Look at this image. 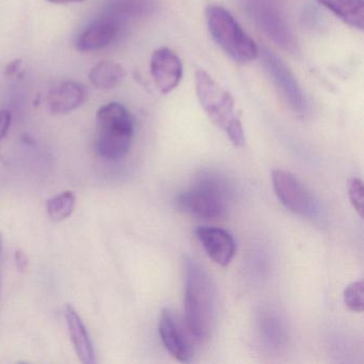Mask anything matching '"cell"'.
<instances>
[{
  "label": "cell",
  "instance_id": "6da1fadb",
  "mask_svg": "<svg viewBox=\"0 0 364 364\" xmlns=\"http://www.w3.org/2000/svg\"><path fill=\"white\" fill-rule=\"evenodd\" d=\"M184 313L187 331L196 342L205 343L217 317L216 289L210 274L191 257L184 259Z\"/></svg>",
  "mask_w": 364,
  "mask_h": 364
},
{
  "label": "cell",
  "instance_id": "7a4b0ae2",
  "mask_svg": "<svg viewBox=\"0 0 364 364\" xmlns=\"http://www.w3.org/2000/svg\"><path fill=\"white\" fill-rule=\"evenodd\" d=\"M195 84L198 99L210 120L225 132L234 146H244L246 141L244 127L231 93L204 70L196 72Z\"/></svg>",
  "mask_w": 364,
  "mask_h": 364
},
{
  "label": "cell",
  "instance_id": "3957f363",
  "mask_svg": "<svg viewBox=\"0 0 364 364\" xmlns=\"http://www.w3.org/2000/svg\"><path fill=\"white\" fill-rule=\"evenodd\" d=\"M228 181L212 171L200 172L191 188L176 197V205L183 212L203 219L227 216L231 201Z\"/></svg>",
  "mask_w": 364,
  "mask_h": 364
},
{
  "label": "cell",
  "instance_id": "277c9868",
  "mask_svg": "<svg viewBox=\"0 0 364 364\" xmlns=\"http://www.w3.org/2000/svg\"><path fill=\"white\" fill-rule=\"evenodd\" d=\"M134 119L120 103L102 106L97 114L95 148L102 159L109 161L122 159L129 153L134 137Z\"/></svg>",
  "mask_w": 364,
  "mask_h": 364
},
{
  "label": "cell",
  "instance_id": "5b68a950",
  "mask_svg": "<svg viewBox=\"0 0 364 364\" xmlns=\"http://www.w3.org/2000/svg\"><path fill=\"white\" fill-rule=\"evenodd\" d=\"M205 20L210 37L230 58L238 63H248L259 57L255 42L225 8L208 6Z\"/></svg>",
  "mask_w": 364,
  "mask_h": 364
},
{
  "label": "cell",
  "instance_id": "8992f818",
  "mask_svg": "<svg viewBox=\"0 0 364 364\" xmlns=\"http://www.w3.org/2000/svg\"><path fill=\"white\" fill-rule=\"evenodd\" d=\"M272 186L281 203L295 214L306 218H315L319 208L313 193L291 172L274 170Z\"/></svg>",
  "mask_w": 364,
  "mask_h": 364
},
{
  "label": "cell",
  "instance_id": "52a82bcc",
  "mask_svg": "<svg viewBox=\"0 0 364 364\" xmlns=\"http://www.w3.org/2000/svg\"><path fill=\"white\" fill-rule=\"evenodd\" d=\"M263 63L266 71L272 76L276 86L289 103V107L297 114L304 116L308 108L306 97L300 89L297 80L293 74L285 67L284 63L277 58L272 53L263 52Z\"/></svg>",
  "mask_w": 364,
  "mask_h": 364
},
{
  "label": "cell",
  "instance_id": "ba28073f",
  "mask_svg": "<svg viewBox=\"0 0 364 364\" xmlns=\"http://www.w3.org/2000/svg\"><path fill=\"white\" fill-rule=\"evenodd\" d=\"M151 74L157 89L163 95L172 92L183 77V63L180 57L168 48L155 50L151 57Z\"/></svg>",
  "mask_w": 364,
  "mask_h": 364
},
{
  "label": "cell",
  "instance_id": "9c48e42d",
  "mask_svg": "<svg viewBox=\"0 0 364 364\" xmlns=\"http://www.w3.org/2000/svg\"><path fill=\"white\" fill-rule=\"evenodd\" d=\"M196 235L210 259L227 267L236 252L235 240L227 230L218 227H199Z\"/></svg>",
  "mask_w": 364,
  "mask_h": 364
},
{
  "label": "cell",
  "instance_id": "30bf717a",
  "mask_svg": "<svg viewBox=\"0 0 364 364\" xmlns=\"http://www.w3.org/2000/svg\"><path fill=\"white\" fill-rule=\"evenodd\" d=\"M121 31L120 20L114 16H104L91 23L75 42L76 50L82 53L97 52L109 46Z\"/></svg>",
  "mask_w": 364,
  "mask_h": 364
},
{
  "label": "cell",
  "instance_id": "8fae6325",
  "mask_svg": "<svg viewBox=\"0 0 364 364\" xmlns=\"http://www.w3.org/2000/svg\"><path fill=\"white\" fill-rule=\"evenodd\" d=\"M159 330L164 346L174 359L183 363L191 361L193 357V346L170 309L161 311Z\"/></svg>",
  "mask_w": 364,
  "mask_h": 364
},
{
  "label": "cell",
  "instance_id": "7c38bea8",
  "mask_svg": "<svg viewBox=\"0 0 364 364\" xmlns=\"http://www.w3.org/2000/svg\"><path fill=\"white\" fill-rule=\"evenodd\" d=\"M86 100L87 90L84 85L67 80L50 89L46 97V105L50 114L60 116L77 109Z\"/></svg>",
  "mask_w": 364,
  "mask_h": 364
},
{
  "label": "cell",
  "instance_id": "4fadbf2b",
  "mask_svg": "<svg viewBox=\"0 0 364 364\" xmlns=\"http://www.w3.org/2000/svg\"><path fill=\"white\" fill-rule=\"evenodd\" d=\"M65 317L76 355L82 363H95V353L92 341H91L90 336H89L82 318L71 304L65 306Z\"/></svg>",
  "mask_w": 364,
  "mask_h": 364
},
{
  "label": "cell",
  "instance_id": "5bb4252c",
  "mask_svg": "<svg viewBox=\"0 0 364 364\" xmlns=\"http://www.w3.org/2000/svg\"><path fill=\"white\" fill-rule=\"evenodd\" d=\"M319 5L353 28L363 31L364 0H316Z\"/></svg>",
  "mask_w": 364,
  "mask_h": 364
},
{
  "label": "cell",
  "instance_id": "9a60e30c",
  "mask_svg": "<svg viewBox=\"0 0 364 364\" xmlns=\"http://www.w3.org/2000/svg\"><path fill=\"white\" fill-rule=\"evenodd\" d=\"M127 77L124 68L112 60H103L95 65L89 73V80L100 90H110L122 84Z\"/></svg>",
  "mask_w": 364,
  "mask_h": 364
},
{
  "label": "cell",
  "instance_id": "2e32d148",
  "mask_svg": "<svg viewBox=\"0 0 364 364\" xmlns=\"http://www.w3.org/2000/svg\"><path fill=\"white\" fill-rule=\"evenodd\" d=\"M75 204V195L72 191H65L48 200L46 210L53 221H63L73 214Z\"/></svg>",
  "mask_w": 364,
  "mask_h": 364
},
{
  "label": "cell",
  "instance_id": "e0dca14e",
  "mask_svg": "<svg viewBox=\"0 0 364 364\" xmlns=\"http://www.w3.org/2000/svg\"><path fill=\"white\" fill-rule=\"evenodd\" d=\"M345 306L353 312H363L364 309V285L363 281L351 283L343 293Z\"/></svg>",
  "mask_w": 364,
  "mask_h": 364
},
{
  "label": "cell",
  "instance_id": "ac0fdd59",
  "mask_svg": "<svg viewBox=\"0 0 364 364\" xmlns=\"http://www.w3.org/2000/svg\"><path fill=\"white\" fill-rule=\"evenodd\" d=\"M348 196L355 212L363 217V183L360 178H353L348 181Z\"/></svg>",
  "mask_w": 364,
  "mask_h": 364
},
{
  "label": "cell",
  "instance_id": "d6986e66",
  "mask_svg": "<svg viewBox=\"0 0 364 364\" xmlns=\"http://www.w3.org/2000/svg\"><path fill=\"white\" fill-rule=\"evenodd\" d=\"M264 333L267 336V340H272V342L278 343L281 338V334H282V330H281L280 325L277 323V319L272 316H266L264 318Z\"/></svg>",
  "mask_w": 364,
  "mask_h": 364
},
{
  "label": "cell",
  "instance_id": "ffe728a7",
  "mask_svg": "<svg viewBox=\"0 0 364 364\" xmlns=\"http://www.w3.org/2000/svg\"><path fill=\"white\" fill-rule=\"evenodd\" d=\"M11 125V114L6 109H0V142L7 135Z\"/></svg>",
  "mask_w": 364,
  "mask_h": 364
},
{
  "label": "cell",
  "instance_id": "44dd1931",
  "mask_svg": "<svg viewBox=\"0 0 364 364\" xmlns=\"http://www.w3.org/2000/svg\"><path fill=\"white\" fill-rule=\"evenodd\" d=\"M16 264H18V267L20 268L21 270H25L27 266V257H25L24 253L18 251V252L16 253Z\"/></svg>",
  "mask_w": 364,
  "mask_h": 364
},
{
  "label": "cell",
  "instance_id": "7402d4cb",
  "mask_svg": "<svg viewBox=\"0 0 364 364\" xmlns=\"http://www.w3.org/2000/svg\"><path fill=\"white\" fill-rule=\"evenodd\" d=\"M21 65H22V61L21 60H16L14 63H10L9 67L6 70V73L9 76H14L18 72V70L20 69Z\"/></svg>",
  "mask_w": 364,
  "mask_h": 364
},
{
  "label": "cell",
  "instance_id": "603a6c76",
  "mask_svg": "<svg viewBox=\"0 0 364 364\" xmlns=\"http://www.w3.org/2000/svg\"><path fill=\"white\" fill-rule=\"evenodd\" d=\"M48 3L57 4V5H67V4L82 3L84 0H48Z\"/></svg>",
  "mask_w": 364,
  "mask_h": 364
},
{
  "label": "cell",
  "instance_id": "cb8c5ba5",
  "mask_svg": "<svg viewBox=\"0 0 364 364\" xmlns=\"http://www.w3.org/2000/svg\"><path fill=\"white\" fill-rule=\"evenodd\" d=\"M0 245H1V236H0Z\"/></svg>",
  "mask_w": 364,
  "mask_h": 364
}]
</instances>
